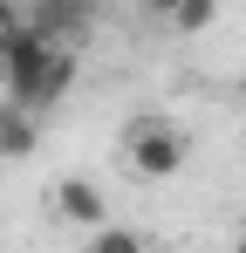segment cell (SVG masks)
I'll use <instances>...</instances> for the list:
<instances>
[{
    "instance_id": "obj_1",
    "label": "cell",
    "mask_w": 246,
    "mask_h": 253,
    "mask_svg": "<svg viewBox=\"0 0 246 253\" xmlns=\"http://www.w3.org/2000/svg\"><path fill=\"white\" fill-rule=\"evenodd\" d=\"M76 76H82V55L76 48H48L41 35H28V21L0 48V103H21V110H35V117H48V110L76 89Z\"/></svg>"
},
{
    "instance_id": "obj_2",
    "label": "cell",
    "mask_w": 246,
    "mask_h": 253,
    "mask_svg": "<svg viewBox=\"0 0 246 253\" xmlns=\"http://www.w3.org/2000/svg\"><path fill=\"white\" fill-rule=\"evenodd\" d=\"M185 158H192V137H185V124H171V117H137L117 137V165L137 185H171L185 171Z\"/></svg>"
},
{
    "instance_id": "obj_3",
    "label": "cell",
    "mask_w": 246,
    "mask_h": 253,
    "mask_svg": "<svg viewBox=\"0 0 246 253\" xmlns=\"http://www.w3.org/2000/svg\"><path fill=\"white\" fill-rule=\"evenodd\" d=\"M89 14H96V0H35V7H21L28 35H41L48 48H82Z\"/></svg>"
},
{
    "instance_id": "obj_4",
    "label": "cell",
    "mask_w": 246,
    "mask_h": 253,
    "mask_svg": "<svg viewBox=\"0 0 246 253\" xmlns=\"http://www.w3.org/2000/svg\"><path fill=\"white\" fill-rule=\"evenodd\" d=\"M48 206H55L62 226H82V233H103V226H110V199H103L96 178H62V185L48 192Z\"/></svg>"
},
{
    "instance_id": "obj_5",
    "label": "cell",
    "mask_w": 246,
    "mask_h": 253,
    "mask_svg": "<svg viewBox=\"0 0 246 253\" xmlns=\"http://www.w3.org/2000/svg\"><path fill=\"white\" fill-rule=\"evenodd\" d=\"M41 151V117L21 103H0V158H35Z\"/></svg>"
},
{
    "instance_id": "obj_6",
    "label": "cell",
    "mask_w": 246,
    "mask_h": 253,
    "mask_svg": "<svg viewBox=\"0 0 246 253\" xmlns=\"http://www.w3.org/2000/svg\"><path fill=\"white\" fill-rule=\"evenodd\" d=\"M212 21H219V0H178V14H171L164 28H171V35H205Z\"/></svg>"
},
{
    "instance_id": "obj_7",
    "label": "cell",
    "mask_w": 246,
    "mask_h": 253,
    "mask_svg": "<svg viewBox=\"0 0 246 253\" xmlns=\"http://www.w3.org/2000/svg\"><path fill=\"white\" fill-rule=\"evenodd\" d=\"M89 253H151V240L130 233V226H103V233L89 240Z\"/></svg>"
},
{
    "instance_id": "obj_8",
    "label": "cell",
    "mask_w": 246,
    "mask_h": 253,
    "mask_svg": "<svg viewBox=\"0 0 246 253\" xmlns=\"http://www.w3.org/2000/svg\"><path fill=\"white\" fill-rule=\"evenodd\" d=\"M137 14H144V21H171V14H178V0H137Z\"/></svg>"
},
{
    "instance_id": "obj_9",
    "label": "cell",
    "mask_w": 246,
    "mask_h": 253,
    "mask_svg": "<svg viewBox=\"0 0 246 253\" xmlns=\"http://www.w3.org/2000/svg\"><path fill=\"white\" fill-rule=\"evenodd\" d=\"M14 28H21V7H14V0H0V48H7V35H14Z\"/></svg>"
},
{
    "instance_id": "obj_10",
    "label": "cell",
    "mask_w": 246,
    "mask_h": 253,
    "mask_svg": "<svg viewBox=\"0 0 246 253\" xmlns=\"http://www.w3.org/2000/svg\"><path fill=\"white\" fill-rule=\"evenodd\" d=\"M240 253H246V233H240Z\"/></svg>"
}]
</instances>
